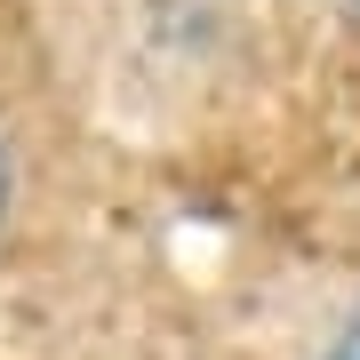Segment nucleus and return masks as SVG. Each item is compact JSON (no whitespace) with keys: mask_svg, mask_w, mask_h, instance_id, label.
Wrapping results in <instances>:
<instances>
[{"mask_svg":"<svg viewBox=\"0 0 360 360\" xmlns=\"http://www.w3.org/2000/svg\"><path fill=\"white\" fill-rule=\"evenodd\" d=\"M312 360H360V304H352L345 321H336V328L321 336V352H312Z\"/></svg>","mask_w":360,"mask_h":360,"instance_id":"nucleus-2","label":"nucleus"},{"mask_svg":"<svg viewBox=\"0 0 360 360\" xmlns=\"http://www.w3.org/2000/svg\"><path fill=\"white\" fill-rule=\"evenodd\" d=\"M16 193H25V160H16V136L0 129V232H8V217H16Z\"/></svg>","mask_w":360,"mask_h":360,"instance_id":"nucleus-1","label":"nucleus"}]
</instances>
